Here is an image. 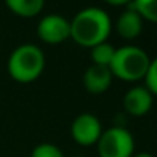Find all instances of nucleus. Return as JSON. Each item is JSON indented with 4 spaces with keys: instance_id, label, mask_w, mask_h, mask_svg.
<instances>
[{
    "instance_id": "nucleus-6",
    "label": "nucleus",
    "mask_w": 157,
    "mask_h": 157,
    "mask_svg": "<svg viewBox=\"0 0 157 157\" xmlns=\"http://www.w3.org/2000/svg\"><path fill=\"white\" fill-rule=\"evenodd\" d=\"M37 35L46 44H61L70 38V21L59 14H48L38 21Z\"/></svg>"
},
{
    "instance_id": "nucleus-3",
    "label": "nucleus",
    "mask_w": 157,
    "mask_h": 157,
    "mask_svg": "<svg viewBox=\"0 0 157 157\" xmlns=\"http://www.w3.org/2000/svg\"><path fill=\"white\" fill-rule=\"evenodd\" d=\"M150 56L142 48L128 44L114 51V56L110 63V70L113 78L116 76L125 82L142 81L147 75L150 66Z\"/></svg>"
},
{
    "instance_id": "nucleus-10",
    "label": "nucleus",
    "mask_w": 157,
    "mask_h": 157,
    "mask_svg": "<svg viewBox=\"0 0 157 157\" xmlns=\"http://www.w3.org/2000/svg\"><path fill=\"white\" fill-rule=\"evenodd\" d=\"M8 9L21 18H32L43 11L44 0H5Z\"/></svg>"
},
{
    "instance_id": "nucleus-11",
    "label": "nucleus",
    "mask_w": 157,
    "mask_h": 157,
    "mask_svg": "<svg viewBox=\"0 0 157 157\" xmlns=\"http://www.w3.org/2000/svg\"><path fill=\"white\" fill-rule=\"evenodd\" d=\"M114 48L110 44V43H99L96 46H93L90 49V58L93 61V64H98V66H110L113 56H114Z\"/></svg>"
},
{
    "instance_id": "nucleus-2",
    "label": "nucleus",
    "mask_w": 157,
    "mask_h": 157,
    "mask_svg": "<svg viewBox=\"0 0 157 157\" xmlns=\"http://www.w3.org/2000/svg\"><path fill=\"white\" fill-rule=\"evenodd\" d=\"M46 58L43 51L35 44H21L15 48L8 58L9 76L21 84H29L38 79L44 70Z\"/></svg>"
},
{
    "instance_id": "nucleus-15",
    "label": "nucleus",
    "mask_w": 157,
    "mask_h": 157,
    "mask_svg": "<svg viewBox=\"0 0 157 157\" xmlns=\"http://www.w3.org/2000/svg\"><path fill=\"white\" fill-rule=\"evenodd\" d=\"M104 2L111 6H124V5H130L133 0H104Z\"/></svg>"
},
{
    "instance_id": "nucleus-7",
    "label": "nucleus",
    "mask_w": 157,
    "mask_h": 157,
    "mask_svg": "<svg viewBox=\"0 0 157 157\" xmlns=\"http://www.w3.org/2000/svg\"><path fill=\"white\" fill-rule=\"evenodd\" d=\"M122 105L125 113L130 116H145L153 107V95L145 86H136L124 95Z\"/></svg>"
},
{
    "instance_id": "nucleus-4",
    "label": "nucleus",
    "mask_w": 157,
    "mask_h": 157,
    "mask_svg": "<svg viewBox=\"0 0 157 157\" xmlns=\"http://www.w3.org/2000/svg\"><path fill=\"white\" fill-rule=\"evenodd\" d=\"M99 157H131L134 154V137L122 125L110 127L102 131L96 142Z\"/></svg>"
},
{
    "instance_id": "nucleus-16",
    "label": "nucleus",
    "mask_w": 157,
    "mask_h": 157,
    "mask_svg": "<svg viewBox=\"0 0 157 157\" xmlns=\"http://www.w3.org/2000/svg\"><path fill=\"white\" fill-rule=\"evenodd\" d=\"M131 157H154V156L150 154V153H145V151H144V153H134Z\"/></svg>"
},
{
    "instance_id": "nucleus-9",
    "label": "nucleus",
    "mask_w": 157,
    "mask_h": 157,
    "mask_svg": "<svg viewBox=\"0 0 157 157\" xmlns=\"http://www.w3.org/2000/svg\"><path fill=\"white\" fill-rule=\"evenodd\" d=\"M144 29V20L142 17L131 8L124 11L116 21V31L117 35L124 40H134L140 35Z\"/></svg>"
},
{
    "instance_id": "nucleus-13",
    "label": "nucleus",
    "mask_w": 157,
    "mask_h": 157,
    "mask_svg": "<svg viewBox=\"0 0 157 157\" xmlns=\"http://www.w3.org/2000/svg\"><path fill=\"white\" fill-rule=\"evenodd\" d=\"M31 157H64V154L53 144H40L32 150Z\"/></svg>"
},
{
    "instance_id": "nucleus-12",
    "label": "nucleus",
    "mask_w": 157,
    "mask_h": 157,
    "mask_svg": "<svg viewBox=\"0 0 157 157\" xmlns=\"http://www.w3.org/2000/svg\"><path fill=\"white\" fill-rule=\"evenodd\" d=\"M131 9H134L142 20H148L157 25V0H133Z\"/></svg>"
},
{
    "instance_id": "nucleus-8",
    "label": "nucleus",
    "mask_w": 157,
    "mask_h": 157,
    "mask_svg": "<svg viewBox=\"0 0 157 157\" xmlns=\"http://www.w3.org/2000/svg\"><path fill=\"white\" fill-rule=\"evenodd\" d=\"M111 81H113V73L108 66L92 64L82 76L86 90L93 95H101L107 92L111 86Z\"/></svg>"
},
{
    "instance_id": "nucleus-14",
    "label": "nucleus",
    "mask_w": 157,
    "mask_h": 157,
    "mask_svg": "<svg viewBox=\"0 0 157 157\" xmlns=\"http://www.w3.org/2000/svg\"><path fill=\"white\" fill-rule=\"evenodd\" d=\"M144 81H145V87L151 92V95L157 96V56L150 61V66H148Z\"/></svg>"
},
{
    "instance_id": "nucleus-1",
    "label": "nucleus",
    "mask_w": 157,
    "mask_h": 157,
    "mask_svg": "<svg viewBox=\"0 0 157 157\" xmlns=\"http://www.w3.org/2000/svg\"><path fill=\"white\" fill-rule=\"evenodd\" d=\"M113 23L108 12L102 8L89 6L75 14L70 21V38L82 46L92 49L93 46L107 41Z\"/></svg>"
},
{
    "instance_id": "nucleus-5",
    "label": "nucleus",
    "mask_w": 157,
    "mask_h": 157,
    "mask_svg": "<svg viewBox=\"0 0 157 157\" xmlns=\"http://www.w3.org/2000/svg\"><path fill=\"white\" fill-rule=\"evenodd\" d=\"M72 139L81 147L96 145L102 134V125L99 119L92 113H81L76 116L70 125Z\"/></svg>"
}]
</instances>
